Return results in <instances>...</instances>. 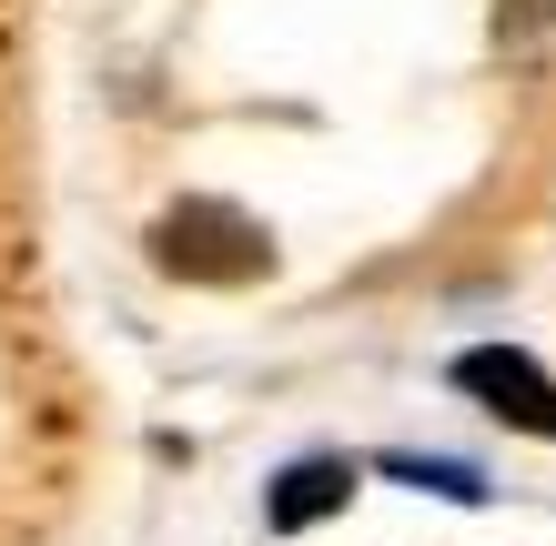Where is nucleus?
Segmentation results:
<instances>
[{
    "label": "nucleus",
    "instance_id": "f257e3e1",
    "mask_svg": "<svg viewBox=\"0 0 556 546\" xmlns=\"http://www.w3.org/2000/svg\"><path fill=\"white\" fill-rule=\"evenodd\" d=\"M152 253H162L173 274H192V283H243V274H264V233H253L243 213H223V203H182V213L152 233Z\"/></svg>",
    "mask_w": 556,
    "mask_h": 546
},
{
    "label": "nucleus",
    "instance_id": "f03ea898",
    "mask_svg": "<svg viewBox=\"0 0 556 546\" xmlns=\"http://www.w3.org/2000/svg\"><path fill=\"white\" fill-rule=\"evenodd\" d=\"M455 384H466V395H485L506 426H527V435L556 445V384L516 355V344H476V355H455Z\"/></svg>",
    "mask_w": 556,
    "mask_h": 546
},
{
    "label": "nucleus",
    "instance_id": "7ed1b4c3",
    "mask_svg": "<svg viewBox=\"0 0 556 546\" xmlns=\"http://www.w3.org/2000/svg\"><path fill=\"white\" fill-rule=\"evenodd\" d=\"M344 496H354V466H344V456H304V466L264 496V526H274V536H304L314 517H334Z\"/></svg>",
    "mask_w": 556,
    "mask_h": 546
}]
</instances>
